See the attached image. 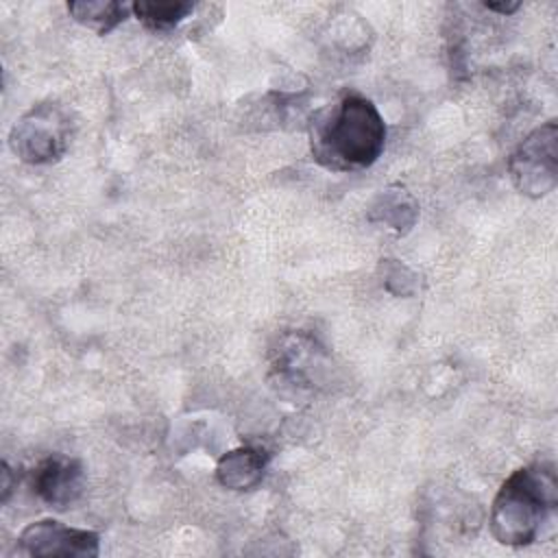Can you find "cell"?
<instances>
[{
	"mask_svg": "<svg viewBox=\"0 0 558 558\" xmlns=\"http://www.w3.org/2000/svg\"><path fill=\"white\" fill-rule=\"evenodd\" d=\"M268 460L270 453L264 447H235L218 460L216 480L229 490H253L264 480Z\"/></svg>",
	"mask_w": 558,
	"mask_h": 558,
	"instance_id": "obj_8",
	"label": "cell"
},
{
	"mask_svg": "<svg viewBox=\"0 0 558 558\" xmlns=\"http://www.w3.org/2000/svg\"><path fill=\"white\" fill-rule=\"evenodd\" d=\"M11 475H13V471L9 469V464L7 462H2V504H7V499H9V495H11V490H13V480H11Z\"/></svg>",
	"mask_w": 558,
	"mask_h": 558,
	"instance_id": "obj_13",
	"label": "cell"
},
{
	"mask_svg": "<svg viewBox=\"0 0 558 558\" xmlns=\"http://www.w3.org/2000/svg\"><path fill=\"white\" fill-rule=\"evenodd\" d=\"M68 11L74 22L94 31L96 35L111 33L131 13V4L118 0H72Z\"/></svg>",
	"mask_w": 558,
	"mask_h": 558,
	"instance_id": "obj_10",
	"label": "cell"
},
{
	"mask_svg": "<svg viewBox=\"0 0 558 558\" xmlns=\"http://www.w3.org/2000/svg\"><path fill=\"white\" fill-rule=\"evenodd\" d=\"M33 493L54 510H65L74 504L85 486V471L81 460L52 453L44 458L31 475Z\"/></svg>",
	"mask_w": 558,
	"mask_h": 558,
	"instance_id": "obj_7",
	"label": "cell"
},
{
	"mask_svg": "<svg viewBox=\"0 0 558 558\" xmlns=\"http://www.w3.org/2000/svg\"><path fill=\"white\" fill-rule=\"evenodd\" d=\"M314 161L329 172L371 168L386 146V122L371 98L344 94L307 120Z\"/></svg>",
	"mask_w": 558,
	"mask_h": 558,
	"instance_id": "obj_1",
	"label": "cell"
},
{
	"mask_svg": "<svg viewBox=\"0 0 558 558\" xmlns=\"http://www.w3.org/2000/svg\"><path fill=\"white\" fill-rule=\"evenodd\" d=\"M484 7L488 11H497V13L510 15V13H514L521 7V2H484Z\"/></svg>",
	"mask_w": 558,
	"mask_h": 558,
	"instance_id": "obj_14",
	"label": "cell"
},
{
	"mask_svg": "<svg viewBox=\"0 0 558 558\" xmlns=\"http://www.w3.org/2000/svg\"><path fill=\"white\" fill-rule=\"evenodd\" d=\"M558 508V477L549 462H534L512 471L490 506V532L508 547L534 543Z\"/></svg>",
	"mask_w": 558,
	"mask_h": 558,
	"instance_id": "obj_2",
	"label": "cell"
},
{
	"mask_svg": "<svg viewBox=\"0 0 558 558\" xmlns=\"http://www.w3.org/2000/svg\"><path fill=\"white\" fill-rule=\"evenodd\" d=\"M384 288L395 296H412L418 290V277L397 259H381Z\"/></svg>",
	"mask_w": 558,
	"mask_h": 558,
	"instance_id": "obj_12",
	"label": "cell"
},
{
	"mask_svg": "<svg viewBox=\"0 0 558 558\" xmlns=\"http://www.w3.org/2000/svg\"><path fill=\"white\" fill-rule=\"evenodd\" d=\"M323 347L310 333H283L272 347V373L279 384L294 390H310L316 381V368L323 360Z\"/></svg>",
	"mask_w": 558,
	"mask_h": 558,
	"instance_id": "obj_6",
	"label": "cell"
},
{
	"mask_svg": "<svg viewBox=\"0 0 558 558\" xmlns=\"http://www.w3.org/2000/svg\"><path fill=\"white\" fill-rule=\"evenodd\" d=\"M20 551L35 558H94L100 551V536L92 530H76L54 519L28 523L20 538Z\"/></svg>",
	"mask_w": 558,
	"mask_h": 558,
	"instance_id": "obj_5",
	"label": "cell"
},
{
	"mask_svg": "<svg viewBox=\"0 0 558 558\" xmlns=\"http://www.w3.org/2000/svg\"><path fill=\"white\" fill-rule=\"evenodd\" d=\"M131 11L148 31L170 33L196 11V4L187 0H137Z\"/></svg>",
	"mask_w": 558,
	"mask_h": 558,
	"instance_id": "obj_11",
	"label": "cell"
},
{
	"mask_svg": "<svg viewBox=\"0 0 558 558\" xmlns=\"http://www.w3.org/2000/svg\"><path fill=\"white\" fill-rule=\"evenodd\" d=\"M508 170L521 194H549L558 183V124L549 120L534 129L512 153Z\"/></svg>",
	"mask_w": 558,
	"mask_h": 558,
	"instance_id": "obj_4",
	"label": "cell"
},
{
	"mask_svg": "<svg viewBox=\"0 0 558 558\" xmlns=\"http://www.w3.org/2000/svg\"><path fill=\"white\" fill-rule=\"evenodd\" d=\"M72 137L70 116L57 102L33 105L11 129L9 146L13 155L31 166L59 161Z\"/></svg>",
	"mask_w": 558,
	"mask_h": 558,
	"instance_id": "obj_3",
	"label": "cell"
},
{
	"mask_svg": "<svg viewBox=\"0 0 558 558\" xmlns=\"http://www.w3.org/2000/svg\"><path fill=\"white\" fill-rule=\"evenodd\" d=\"M368 220L403 235L418 220V203L403 187L381 190L368 209Z\"/></svg>",
	"mask_w": 558,
	"mask_h": 558,
	"instance_id": "obj_9",
	"label": "cell"
}]
</instances>
